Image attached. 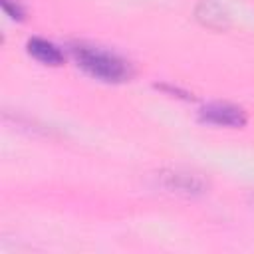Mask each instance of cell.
Wrapping results in <instances>:
<instances>
[{
  "label": "cell",
  "mask_w": 254,
  "mask_h": 254,
  "mask_svg": "<svg viewBox=\"0 0 254 254\" xmlns=\"http://www.w3.org/2000/svg\"><path fill=\"white\" fill-rule=\"evenodd\" d=\"M73 60L77 65L91 77L105 81V83H119L131 77V65L121 56L99 48V46H87V44H75L71 48Z\"/></svg>",
  "instance_id": "cell-1"
},
{
  "label": "cell",
  "mask_w": 254,
  "mask_h": 254,
  "mask_svg": "<svg viewBox=\"0 0 254 254\" xmlns=\"http://www.w3.org/2000/svg\"><path fill=\"white\" fill-rule=\"evenodd\" d=\"M200 119L218 127H242L246 123V113L232 103L214 101L200 109Z\"/></svg>",
  "instance_id": "cell-2"
},
{
  "label": "cell",
  "mask_w": 254,
  "mask_h": 254,
  "mask_svg": "<svg viewBox=\"0 0 254 254\" xmlns=\"http://www.w3.org/2000/svg\"><path fill=\"white\" fill-rule=\"evenodd\" d=\"M161 185L173 192L181 194H200L206 189V183L202 177L194 173H183V171H171L161 175Z\"/></svg>",
  "instance_id": "cell-3"
},
{
  "label": "cell",
  "mask_w": 254,
  "mask_h": 254,
  "mask_svg": "<svg viewBox=\"0 0 254 254\" xmlns=\"http://www.w3.org/2000/svg\"><path fill=\"white\" fill-rule=\"evenodd\" d=\"M28 54L44 65H60L64 62V52L44 38H30L28 40Z\"/></svg>",
  "instance_id": "cell-4"
},
{
  "label": "cell",
  "mask_w": 254,
  "mask_h": 254,
  "mask_svg": "<svg viewBox=\"0 0 254 254\" xmlns=\"http://www.w3.org/2000/svg\"><path fill=\"white\" fill-rule=\"evenodd\" d=\"M196 18H198L204 26H208V28H224V26H226V24H224V20H226L224 12H222L216 4L206 2V0L198 6V10H196Z\"/></svg>",
  "instance_id": "cell-5"
},
{
  "label": "cell",
  "mask_w": 254,
  "mask_h": 254,
  "mask_svg": "<svg viewBox=\"0 0 254 254\" xmlns=\"http://www.w3.org/2000/svg\"><path fill=\"white\" fill-rule=\"evenodd\" d=\"M2 10L12 20H24V14H26L24 6L20 4V0H2Z\"/></svg>",
  "instance_id": "cell-6"
}]
</instances>
